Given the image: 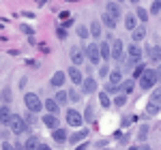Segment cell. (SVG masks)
<instances>
[{
	"mask_svg": "<svg viewBox=\"0 0 161 150\" xmlns=\"http://www.w3.org/2000/svg\"><path fill=\"white\" fill-rule=\"evenodd\" d=\"M84 122V116L75 110H67V125L73 126V129H80V125Z\"/></svg>",
	"mask_w": 161,
	"mask_h": 150,
	"instance_id": "5b68a950",
	"label": "cell"
},
{
	"mask_svg": "<svg viewBox=\"0 0 161 150\" xmlns=\"http://www.w3.org/2000/svg\"><path fill=\"white\" fill-rule=\"evenodd\" d=\"M99 51H101V58H103V60H110V58H112L110 41H105V43H99Z\"/></svg>",
	"mask_w": 161,
	"mask_h": 150,
	"instance_id": "ac0fdd59",
	"label": "cell"
},
{
	"mask_svg": "<svg viewBox=\"0 0 161 150\" xmlns=\"http://www.w3.org/2000/svg\"><path fill=\"white\" fill-rule=\"evenodd\" d=\"M80 99H82V94H80V92H75V88H73V90H69V101H73V103H77Z\"/></svg>",
	"mask_w": 161,
	"mask_h": 150,
	"instance_id": "f35d334b",
	"label": "cell"
},
{
	"mask_svg": "<svg viewBox=\"0 0 161 150\" xmlns=\"http://www.w3.org/2000/svg\"><path fill=\"white\" fill-rule=\"evenodd\" d=\"M11 116H13L11 110L2 105V107H0V125H7V126H9V122H11Z\"/></svg>",
	"mask_w": 161,
	"mask_h": 150,
	"instance_id": "e0dca14e",
	"label": "cell"
},
{
	"mask_svg": "<svg viewBox=\"0 0 161 150\" xmlns=\"http://www.w3.org/2000/svg\"><path fill=\"white\" fill-rule=\"evenodd\" d=\"M43 107L47 110V114H52V116H56V114H58V107H60V105L56 103V99H47L45 103H43Z\"/></svg>",
	"mask_w": 161,
	"mask_h": 150,
	"instance_id": "ffe728a7",
	"label": "cell"
},
{
	"mask_svg": "<svg viewBox=\"0 0 161 150\" xmlns=\"http://www.w3.org/2000/svg\"><path fill=\"white\" fill-rule=\"evenodd\" d=\"M125 103H127V94H118V97L114 99V105H116V107H123Z\"/></svg>",
	"mask_w": 161,
	"mask_h": 150,
	"instance_id": "8d00e7d4",
	"label": "cell"
},
{
	"mask_svg": "<svg viewBox=\"0 0 161 150\" xmlns=\"http://www.w3.org/2000/svg\"><path fill=\"white\" fill-rule=\"evenodd\" d=\"M99 103L103 105V107H110V97H108V92H99Z\"/></svg>",
	"mask_w": 161,
	"mask_h": 150,
	"instance_id": "1f68e13d",
	"label": "cell"
},
{
	"mask_svg": "<svg viewBox=\"0 0 161 150\" xmlns=\"http://www.w3.org/2000/svg\"><path fill=\"white\" fill-rule=\"evenodd\" d=\"M148 137V126L144 125V126H140V133H137V139H140V142H142V144H144V139Z\"/></svg>",
	"mask_w": 161,
	"mask_h": 150,
	"instance_id": "d6a6232c",
	"label": "cell"
},
{
	"mask_svg": "<svg viewBox=\"0 0 161 150\" xmlns=\"http://www.w3.org/2000/svg\"><path fill=\"white\" fill-rule=\"evenodd\" d=\"M127 150H150V146H146V144H140V146H131V148Z\"/></svg>",
	"mask_w": 161,
	"mask_h": 150,
	"instance_id": "60d3db41",
	"label": "cell"
},
{
	"mask_svg": "<svg viewBox=\"0 0 161 150\" xmlns=\"http://www.w3.org/2000/svg\"><path fill=\"white\" fill-rule=\"evenodd\" d=\"M52 137L56 139V142H58V144H62V142H64V139H67V131H64V129H60V126H58V129H56V131H52Z\"/></svg>",
	"mask_w": 161,
	"mask_h": 150,
	"instance_id": "d4e9b609",
	"label": "cell"
},
{
	"mask_svg": "<svg viewBox=\"0 0 161 150\" xmlns=\"http://www.w3.org/2000/svg\"><path fill=\"white\" fill-rule=\"evenodd\" d=\"M92 118H95V110H92V105H88L86 110H84V120L86 122H92Z\"/></svg>",
	"mask_w": 161,
	"mask_h": 150,
	"instance_id": "4dcf8cb0",
	"label": "cell"
},
{
	"mask_svg": "<svg viewBox=\"0 0 161 150\" xmlns=\"http://www.w3.org/2000/svg\"><path fill=\"white\" fill-rule=\"evenodd\" d=\"M150 13H153V15H159L161 13V2L159 0H155V2L150 4Z\"/></svg>",
	"mask_w": 161,
	"mask_h": 150,
	"instance_id": "e575fe53",
	"label": "cell"
},
{
	"mask_svg": "<svg viewBox=\"0 0 161 150\" xmlns=\"http://www.w3.org/2000/svg\"><path fill=\"white\" fill-rule=\"evenodd\" d=\"M125 28H127V30H131V32L137 28V17H136V15H131V13H127V15H125Z\"/></svg>",
	"mask_w": 161,
	"mask_h": 150,
	"instance_id": "9a60e30c",
	"label": "cell"
},
{
	"mask_svg": "<svg viewBox=\"0 0 161 150\" xmlns=\"http://www.w3.org/2000/svg\"><path fill=\"white\" fill-rule=\"evenodd\" d=\"M136 15H137V19H142V22L146 24V19H148V11H146V9L137 7V9H136Z\"/></svg>",
	"mask_w": 161,
	"mask_h": 150,
	"instance_id": "f546056e",
	"label": "cell"
},
{
	"mask_svg": "<svg viewBox=\"0 0 161 150\" xmlns=\"http://www.w3.org/2000/svg\"><path fill=\"white\" fill-rule=\"evenodd\" d=\"M159 112H161V105H157V103H148L146 105V114L148 116H157Z\"/></svg>",
	"mask_w": 161,
	"mask_h": 150,
	"instance_id": "83f0119b",
	"label": "cell"
},
{
	"mask_svg": "<svg viewBox=\"0 0 161 150\" xmlns=\"http://www.w3.org/2000/svg\"><path fill=\"white\" fill-rule=\"evenodd\" d=\"M90 35H92V39L101 37V24L99 22H92V24H90Z\"/></svg>",
	"mask_w": 161,
	"mask_h": 150,
	"instance_id": "4316f807",
	"label": "cell"
},
{
	"mask_svg": "<svg viewBox=\"0 0 161 150\" xmlns=\"http://www.w3.org/2000/svg\"><path fill=\"white\" fill-rule=\"evenodd\" d=\"M99 75H101V77H108V75H110V67H108V64H103V67L99 69Z\"/></svg>",
	"mask_w": 161,
	"mask_h": 150,
	"instance_id": "ab89813d",
	"label": "cell"
},
{
	"mask_svg": "<svg viewBox=\"0 0 161 150\" xmlns=\"http://www.w3.org/2000/svg\"><path fill=\"white\" fill-rule=\"evenodd\" d=\"M150 103H157V105H161V86L153 90V94H150Z\"/></svg>",
	"mask_w": 161,
	"mask_h": 150,
	"instance_id": "f1b7e54d",
	"label": "cell"
},
{
	"mask_svg": "<svg viewBox=\"0 0 161 150\" xmlns=\"http://www.w3.org/2000/svg\"><path fill=\"white\" fill-rule=\"evenodd\" d=\"M157 82H161V67L157 69Z\"/></svg>",
	"mask_w": 161,
	"mask_h": 150,
	"instance_id": "7dc6e473",
	"label": "cell"
},
{
	"mask_svg": "<svg viewBox=\"0 0 161 150\" xmlns=\"http://www.w3.org/2000/svg\"><path fill=\"white\" fill-rule=\"evenodd\" d=\"M148 56H150V60L159 62V60H161V47H159V45H150V47H148Z\"/></svg>",
	"mask_w": 161,
	"mask_h": 150,
	"instance_id": "7402d4cb",
	"label": "cell"
},
{
	"mask_svg": "<svg viewBox=\"0 0 161 150\" xmlns=\"http://www.w3.org/2000/svg\"><path fill=\"white\" fill-rule=\"evenodd\" d=\"M155 84H157V71L146 69L144 75L140 77V88H142V90H150V88H155Z\"/></svg>",
	"mask_w": 161,
	"mask_h": 150,
	"instance_id": "3957f363",
	"label": "cell"
},
{
	"mask_svg": "<svg viewBox=\"0 0 161 150\" xmlns=\"http://www.w3.org/2000/svg\"><path fill=\"white\" fill-rule=\"evenodd\" d=\"M118 84H123V71L114 69V71H110V77H108V86H118Z\"/></svg>",
	"mask_w": 161,
	"mask_h": 150,
	"instance_id": "30bf717a",
	"label": "cell"
},
{
	"mask_svg": "<svg viewBox=\"0 0 161 150\" xmlns=\"http://www.w3.org/2000/svg\"><path fill=\"white\" fill-rule=\"evenodd\" d=\"M67 77L73 82L75 86H80V84H84V75H82V71L77 69V67H71L69 71H67Z\"/></svg>",
	"mask_w": 161,
	"mask_h": 150,
	"instance_id": "ba28073f",
	"label": "cell"
},
{
	"mask_svg": "<svg viewBox=\"0 0 161 150\" xmlns=\"http://www.w3.org/2000/svg\"><path fill=\"white\" fill-rule=\"evenodd\" d=\"M82 90H84V94H95V92L99 90V84H97V79H92V77H84Z\"/></svg>",
	"mask_w": 161,
	"mask_h": 150,
	"instance_id": "52a82bcc",
	"label": "cell"
},
{
	"mask_svg": "<svg viewBox=\"0 0 161 150\" xmlns=\"http://www.w3.org/2000/svg\"><path fill=\"white\" fill-rule=\"evenodd\" d=\"M105 92H108V94H116V92H118V86H108Z\"/></svg>",
	"mask_w": 161,
	"mask_h": 150,
	"instance_id": "b9f144b4",
	"label": "cell"
},
{
	"mask_svg": "<svg viewBox=\"0 0 161 150\" xmlns=\"http://www.w3.org/2000/svg\"><path fill=\"white\" fill-rule=\"evenodd\" d=\"M123 50H125L123 41L120 39H114L112 41V60H123Z\"/></svg>",
	"mask_w": 161,
	"mask_h": 150,
	"instance_id": "8992f818",
	"label": "cell"
},
{
	"mask_svg": "<svg viewBox=\"0 0 161 150\" xmlns=\"http://www.w3.org/2000/svg\"><path fill=\"white\" fill-rule=\"evenodd\" d=\"M97 150H108V148H97Z\"/></svg>",
	"mask_w": 161,
	"mask_h": 150,
	"instance_id": "681fc988",
	"label": "cell"
},
{
	"mask_svg": "<svg viewBox=\"0 0 161 150\" xmlns=\"http://www.w3.org/2000/svg\"><path fill=\"white\" fill-rule=\"evenodd\" d=\"M131 37H133V41H144V37H146V26H137L136 30L131 32Z\"/></svg>",
	"mask_w": 161,
	"mask_h": 150,
	"instance_id": "44dd1931",
	"label": "cell"
},
{
	"mask_svg": "<svg viewBox=\"0 0 161 150\" xmlns=\"http://www.w3.org/2000/svg\"><path fill=\"white\" fill-rule=\"evenodd\" d=\"M105 13L118 19V15H120V4H118V2H108V4H105Z\"/></svg>",
	"mask_w": 161,
	"mask_h": 150,
	"instance_id": "5bb4252c",
	"label": "cell"
},
{
	"mask_svg": "<svg viewBox=\"0 0 161 150\" xmlns=\"http://www.w3.org/2000/svg\"><path fill=\"white\" fill-rule=\"evenodd\" d=\"M86 58L92 64L101 62V51H99V43H88L86 45Z\"/></svg>",
	"mask_w": 161,
	"mask_h": 150,
	"instance_id": "277c9868",
	"label": "cell"
},
{
	"mask_svg": "<svg viewBox=\"0 0 161 150\" xmlns=\"http://www.w3.org/2000/svg\"><path fill=\"white\" fill-rule=\"evenodd\" d=\"M101 22H103V26H108V28H116V17H112V15H108V13H103L101 15Z\"/></svg>",
	"mask_w": 161,
	"mask_h": 150,
	"instance_id": "cb8c5ba5",
	"label": "cell"
},
{
	"mask_svg": "<svg viewBox=\"0 0 161 150\" xmlns=\"http://www.w3.org/2000/svg\"><path fill=\"white\" fill-rule=\"evenodd\" d=\"M77 35L82 39H86L88 35H90V28H88V26H77Z\"/></svg>",
	"mask_w": 161,
	"mask_h": 150,
	"instance_id": "836d02e7",
	"label": "cell"
},
{
	"mask_svg": "<svg viewBox=\"0 0 161 150\" xmlns=\"http://www.w3.org/2000/svg\"><path fill=\"white\" fill-rule=\"evenodd\" d=\"M86 148H88V144H82V146H77L75 150H86Z\"/></svg>",
	"mask_w": 161,
	"mask_h": 150,
	"instance_id": "bcb514c9",
	"label": "cell"
},
{
	"mask_svg": "<svg viewBox=\"0 0 161 150\" xmlns=\"http://www.w3.org/2000/svg\"><path fill=\"white\" fill-rule=\"evenodd\" d=\"M127 51H129V58H136V60H142V47H140L137 43H131Z\"/></svg>",
	"mask_w": 161,
	"mask_h": 150,
	"instance_id": "d6986e66",
	"label": "cell"
},
{
	"mask_svg": "<svg viewBox=\"0 0 161 150\" xmlns=\"http://www.w3.org/2000/svg\"><path fill=\"white\" fill-rule=\"evenodd\" d=\"M133 88H136V82H133V79H125L123 84L118 86V90H120L123 94H131V92H133Z\"/></svg>",
	"mask_w": 161,
	"mask_h": 150,
	"instance_id": "2e32d148",
	"label": "cell"
},
{
	"mask_svg": "<svg viewBox=\"0 0 161 150\" xmlns=\"http://www.w3.org/2000/svg\"><path fill=\"white\" fill-rule=\"evenodd\" d=\"M144 71H146V67L140 62V64L136 67V69H133V77H142V75H144Z\"/></svg>",
	"mask_w": 161,
	"mask_h": 150,
	"instance_id": "d590c367",
	"label": "cell"
},
{
	"mask_svg": "<svg viewBox=\"0 0 161 150\" xmlns=\"http://www.w3.org/2000/svg\"><path fill=\"white\" fill-rule=\"evenodd\" d=\"M9 129H11L15 135H22L24 131H28V122H26L19 114H13V116H11V122H9Z\"/></svg>",
	"mask_w": 161,
	"mask_h": 150,
	"instance_id": "7a4b0ae2",
	"label": "cell"
},
{
	"mask_svg": "<svg viewBox=\"0 0 161 150\" xmlns=\"http://www.w3.org/2000/svg\"><path fill=\"white\" fill-rule=\"evenodd\" d=\"M88 137V129H80V131H73V135L69 137V142L71 144H80L82 139H86Z\"/></svg>",
	"mask_w": 161,
	"mask_h": 150,
	"instance_id": "4fadbf2b",
	"label": "cell"
},
{
	"mask_svg": "<svg viewBox=\"0 0 161 150\" xmlns=\"http://www.w3.org/2000/svg\"><path fill=\"white\" fill-rule=\"evenodd\" d=\"M64 79H67V73H62V71H56V73L52 75V86H54V88H62Z\"/></svg>",
	"mask_w": 161,
	"mask_h": 150,
	"instance_id": "7c38bea8",
	"label": "cell"
},
{
	"mask_svg": "<svg viewBox=\"0 0 161 150\" xmlns=\"http://www.w3.org/2000/svg\"><path fill=\"white\" fill-rule=\"evenodd\" d=\"M24 103H26V107H28V112H32V114L41 112V107H43V103H41L37 92H26Z\"/></svg>",
	"mask_w": 161,
	"mask_h": 150,
	"instance_id": "6da1fadb",
	"label": "cell"
},
{
	"mask_svg": "<svg viewBox=\"0 0 161 150\" xmlns=\"http://www.w3.org/2000/svg\"><path fill=\"white\" fill-rule=\"evenodd\" d=\"M41 122H43L45 126H50V129H54V131H56V129H58V116H52V114H45V116L41 118Z\"/></svg>",
	"mask_w": 161,
	"mask_h": 150,
	"instance_id": "8fae6325",
	"label": "cell"
},
{
	"mask_svg": "<svg viewBox=\"0 0 161 150\" xmlns=\"http://www.w3.org/2000/svg\"><path fill=\"white\" fill-rule=\"evenodd\" d=\"M2 135H4V133H2V131H0V139H2Z\"/></svg>",
	"mask_w": 161,
	"mask_h": 150,
	"instance_id": "c3c4849f",
	"label": "cell"
},
{
	"mask_svg": "<svg viewBox=\"0 0 161 150\" xmlns=\"http://www.w3.org/2000/svg\"><path fill=\"white\" fill-rule=\"evenodd\" d=\"M67 101H69V92H67V90H58V94H56V103H58V105H64Z\"/></svg>",
	"mask_w": 161,
	"mask_h": 150,
	"instance_id": "484cf974",
	"label": "cell"
},
{
	"mask_svg": "<svg viewBox=\"0 0 161 150\" xmlns=\"http://www.w3.org/2000/svg\"><path fill=\"white\" fill-rule=\"evenodd\" d=\"M69 56H71V62H73V67H80V64L84 62V51L80 50V47H71Z\"/></svg>",
	"mask_w": 161,
	"mask_h": 150,
	"instance_id": "9c48e42d",
	"label": "cell"
},
{
	"mask_svg": "<svg viewBox=\"0 0 161 150\" xmlns=\"http://www.w3.org/2000/svg\"><path fill=\"white\" fill-rule=\"evenodd\" d=\"M41 144H39V137H35V135H30V137L26 139V144H24V148L26 150H37Z\"/></svg>",
	"mask_w": 161,
	"mask_h": 150,
	"instance_id": "603a6c76",
	"label": "cell"
},
{
	"mask_svg": "<svg viewBox=\"0 0 161 150\" xmlns=\"http://www.w3.org/2000/svg\"><path fill=\"white\" fill-rule=\"evenodd\" d=\"M37 150H52V148H50V146H47V144H41V146H39Z\"/></svg>",
	"mask_w": 161,
	"mask_h": 150,
	"instance_id": "f6af8a7d",
	"label": "cell"
},
{
	"mask_svg": "<svg viewBox=\"0 0 161 150\" xmlns=\"http://www.w3.org/2000/svg\"><path fill=\"white\" fill-rule=\"evenodd\" d=\"M0 99L4 101V103H9V101H11V90H9V88H2V92H0Z\"/></svg>",
	"mask_w": 161,
	"mask_h": 150,
	"instance_id": "74e56055",
	"label": "cell"
},
{
	"mask_svg": "<svg viewBox=\"0 0 161 150\" xmlns=\"http://www.w3.org/2000/svg\"><path fill=\"white\" fill-rule=\"evenodd\" d=\"M2 150H17V148H15V144H9V142H4V144H2Z\"/></svg>",
	"mask_w": 161,
	"mask_h": 150,
	"instance_id": "7bdbcfd3",
	"label": "cell"
},
{
	"mask_svg": "<svg viewBox=\"0 0 161 150\" xmlns=\"http://www.w3.org/2000/svg\"><path fill=\"white\" fill-rule=\"evenodd\" d=\"M22 32H26V35H32V28H30V26H22Z\"/></svg>",
	"mask_w": 161,
	"mask_h": 150,
	"instance_id": "ee69618b",
	"label": "cell"
}]
</instances>
